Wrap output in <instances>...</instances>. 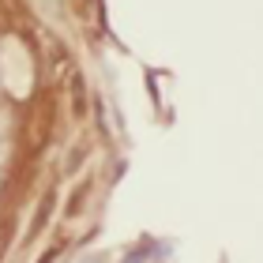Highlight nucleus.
<instances>
[{"label": "nucleus", "mask_w": 263, "mask_h": 263, "mask_svg": "<svg viewBox=\"0 0 263 263\" xmlns=\"http://www.w3.org/2000/svg\"><path fill=\"white\" fill-rule=\"evenodd\" d=\"M79 263H105V256H102V252H94V256H83Z\"/></svg>", "instance_id": "1"}]
</instances>
